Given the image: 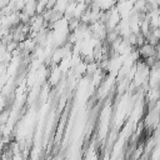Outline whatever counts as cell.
<instances>
[{
	"instance_id": "obj_1",
	"label": "cell",
	"mask_w": 160,
	"mask_h": 160,
	"mask_svg": "<svg viewBox=\"0 0 160 160\" xmlns=\"http://www.w3.org/2000/svg\"><path fill=\"white\" fill-rule=\"evenodd\" d=\"M138 54H139V58H141L142 60H145L148 58H152V56L158 58V46H154V45L145 42L144 45H141L139 48Z\"/></svg>"
},
{
	"instance_id": "obj_2",
	"label": "cell",
	"mask_w": 160,
	"mask_h": 160,
	"mask_svg": "<svg viewBox=\"0 0 160 160\" xmlns=\"http://www.w3.org/2000/svg\"><path fill=\"white\" fill-rule=\"evenodd\" d=\"M150 112H151V115H152V114H154V115H155V114H156V111H152V110H150ZM148 119H150V115H149V116H148ZM151 121H152V120H151V119H150V125H149V126H151ZM154 121H158V115H156V116H155V119H154Z\"/></svg>"
}]
</instances>
